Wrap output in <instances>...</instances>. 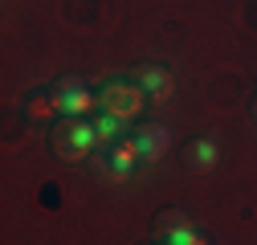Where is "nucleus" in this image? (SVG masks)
I'll return each mask as SVG.
<instances>
[{
    "label": "nucleus",
    "mask_w": 257,
    "mask_h": 245,
    "mask_svg": "<svg viewBox=\"0 0 257 245\" xmlns=\"http://www.w3.org/2000/svg\"><path fill=\"white\" fill-rule=\"evenodd\" d=\"M49 147H53V156L61 160H86L94 147H98V135H94V122L86 118H66V114H57V122L49 127Z\"/></svg>",
    "instance_id": "1"
},
{
    "label": "nucleus",
    "mask_w": 257,
    "mask_h": 245,
    "mask_svg": "<svg viewBox=\"0 0 257 245\" xmlns=\"http://www.w3.org/2000/svg\"><path fill=\"white\" fill-rule=\"evenodd\" d=\"M49 98H53V110L66 114V118H86L94 106H102V98H94L90 86H86L82 78H74V74L57 78V82L49 86Z\"/></svg>",
    "instance_id": "2"
},
{
    "label": "nucleus",
    "mask_w": 257,
    "mask_h": 245,
    "mask_svg": "<svg viewBox=\"0 0 257 245\" xmlns=\"http://www.w3.org/2000/svg\"><path fill=\"white\" fill-rule=\"evenodd\" d=\"M98 98H102V114L126 122V118H135L143 110V86L139 82H126V78H114V82L102 86Z\"/></svg>",
    "instance_id": "3"
},
{
    "label": "nucleus",
    "mask_w": 257,
    "mask_h": 245,
    "mask_svg": "<svg viewBox=\"0 0 257 245\" xmlns=\"http://www.w3.org/2000/svg\"><path fill=\"white\" fill-rule=\"evenodd\" d=\"M155 241L159 245H204L196 237V229H192V221L184 212H176V208H164L155 217Z\"/></svg>",
    "instance_id": "4"
},
{
    "label": "nucleus",
    "mask_w": 257,
    "mask_h": 245,
    "mask_svg": "<svg viewBox=\"0 0 257 245\" xmlns=\"http://www.w3.org/2000/svg\"><path fill=\"white\" fill-rule=\"evenodd\" d=\"M143 160V151H139V143H135V135L131 139H114L110 147H106V156H102V168H106V176H114V180H126L135 172V164Z\"/></svg>",
    "instance_id": "5"
},
{
    "label": "nucleus",
    "mask_w": 257,
    "mask_h": 245,
    "mask_svg": "<svg viewBox=\"0 0 257 245\" xmlns=\"http://www.w3.org/2000/svg\"><path fill=\"white\" fill-rule=\"evenodd\" d=\"M135 82L143 86V94H151L155 102H168V98H172V90H176L168 66H139V70H135Z\"/></svg>",
    "instance_id": "6"
},
{
    "label": "nucleus",
    "mask_w": 257,
    "mask_h": 245,
    "mask_svg": "<svg viewBox=\"0 0 257 245\" xmlns=\"http://www.w3.org/2000/svg\"><path fill=\"white\" fill-rule=\"evenodd\" d=\"M216 156H220V151H216L212 139H188L184 143V168L188 172H208L216 164Z\"/></svg>",
    "instance_id": "7"
},
{
    "label": "nucleus",
    "mask_w": 257,
    "mask_h": 245,
    "mask_svg": "<svg viewBox=\"0 0 257 245\" xmlns=\"http://www.w3.org/2000/svg\"><path fill=\"white\" fill-rule=\"evenodd\" d=\"M135 143H139V151H143V160H159V156H168L172 135H168L164 127H155V122H147V127L135 131Z\"/></svg>",
    "instance_id": "8"
},
{
    "label": "nucleus",
    "mask_w": 257,
    "mask_h": 245,
    "mask_svg": "<svg viewBox=\"0 0 257 245\" xmlns=\"http://www.w3.org/2000/svg\"><path fill=\"white\" fill-rule=\"evenodd\" d=\"M90 122H94V135H98V143L110 147L114 139H122V135H118V118H110V114H94Z\"/></svg>",
    "instance_id": "9"
},
{
    "label": "nucleus",
    "mask_w": 257,
    "mask_h": 245,
    "mask_svg": "<svg viewBox=\"0 0 257 245\" xmlns=\"http://www.w3.org/2000/svg\"><path fill=\"white\" fill-rule=\"evenodd\" d=\"M253 114H257V98H253Z\"/></svg>",
    "instance_id": "10"
}]
</instances>
